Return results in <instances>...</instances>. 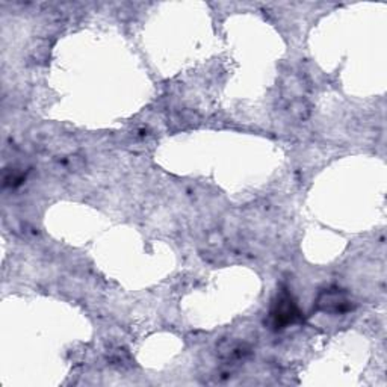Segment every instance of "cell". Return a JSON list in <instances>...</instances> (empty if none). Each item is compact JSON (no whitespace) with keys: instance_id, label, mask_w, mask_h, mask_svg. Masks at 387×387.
I'll return each mask as SVG.
<instances>
[{"instance_id":"obj_1","label":"cell","mask_w":387,"mask_h":387,"mask_svg":"<svg viewBox=\"0 0 387 387\" xmlns=\"http://www.w3.org/2000/svg\"><path fill=\"white\" fill-rule=\"evenodd\" d=\"M318 309L328 314H343L351 309V299L340 289H330L322 292L316 301Z\"/></svg>"},{"instance_id":"obj_2","label":"cell","mask_w":387,"mask_h":387,"mask_svg":"<svg viewBox=\"0 0 387 387\" xmlns=\"http://www.w3.org/2000/svg\"><path fill=\"white\" fill-rule=\"evenodd\" d=\"M298 316H299V311L289 295H283L278 298L275 309L273 311V318L275 319V326L285 327L287 324H292L294 321L298 319Z\"/></svg>"}]
</instances>
